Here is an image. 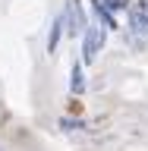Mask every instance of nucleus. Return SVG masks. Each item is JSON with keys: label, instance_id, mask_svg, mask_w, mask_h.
<instances>
[{"label": "nucleus", "instance_id": "6e6552de", "mask_svg": "<svg viewBox=\"0 0 148 151\" xmlns=\"http://www.w3.org/2000/svg\"><path fill=\"white\" fill-rule=\"evenodd\" d=\"M104 3H107V6H110L113 13H129L136 0H104Z\"/></svg>", "mask_w": 148, "mask_h": 151}, {"label": "nucleus", "instance_id": "20e7f679", "mask_svg": "<svg viewBox=\"0 0 148 151\" xmlns=\"http://www.w3.org/2000/svg\"><path fill=\"white\" fill-rule=\"evenodd\" d=\"M63 32H66V22H63V16H54V22H51V32H47V54L54 57L57 54V47H60V38H63Z\"/></svg>", "mask_w": 148, "mask_h": 151}, {"label": "nucleus", "instance_id": "0eeeda50", "mask_svg": "<svg viewBox=\"0 0 148 151\" xmlns=\"http://www.w3.org/2000/svg\"><path fill=\"white\" fill-rule=\"evenodd\" d=\"M57 126H60V129H66V132L85 129V123H82V120H73V116H60V120H57Z\"/></svg>", "mask_w": 148, "mask_h": 151}, {"label": "nucleus", "instance_id": "f03ea898", "mask_svg": "<svg viewBox=\"0 0 148 151\" xmlns=\"http://www.w3.org/2000/svg\"><path fill=\"white\" fill-rule=\"evenodd\" d=\"M104 44H107V28L92 22V25L85 28V35H82V63H95L101 57Z\"/></svg>", "mask_w": 148, "mask_h": 151}, {"label": "nucleus", "instance_id": "1a4fd4ad", "mask_svg": "<svg viewBox=\"0 0 148 151\" xmlns=\"http://www.w3.org/2000/svg\"><path fill=\"white\" fill-rule=\"evenodd\" d=\"M132 6L139 9V13H145V16H148V0H136V3H132Z\"/></svg>", "mask_w": 148, "mask_h": 151}, {"label": "nucleus", "instance_id": "7ed1b4c3", "mask_svg": "<svg viewBox=\"0 0 148 151\" xmlns=\"http://www.w3.org/2000/svg\"><path fill=\"white\" fill-rule=\"evenodd\" d=\"M88 6H92V16H95L98 25H104L107 32H120V19H117V13L104 0H88Z\"/></svg>", "mask_w": 148, "mask_h": 151}, {"label": "nucleus", "instance_id": "39448f33", "mask_svg": "<svg viewBox=\"0 0 148 151\" xmlns=\"http://www.w3.org/2000/svg\"><path fill=\"white\" fill-rule=\"evenodd\" d=\"M126 28H129V32H136V35H142V38H148V16L132 6L129 13H126Z\"/></svg>", "mask_w": 148, "mask_h": 151}, {"label": "nucleus", "instance_id": "f257e3e1", "mask_svg": "<svg viewBox=\"0 0 148 151\" xmlns=\"http://www.w3.org/2000/svg\"><path fill=\"white\" fill-rule=\"evenodd\" d=\"M60 16L66 22V35L76 38V35H85V28L92 25L88 22V13H85V3L82 0H66L63 9H60Z\"/></svg>", "mask_w": 148, "mask_h": 151}, {"label": "nucleus", "instance_id": "423d86ee", "mask_svg": "<svg viewBox=\"0 0 148 151\" xmlns=\"http://www.w3.org/2000/svg\"><path fill=\"white\" fill-rule=\"evenodd\" d=\"M69 91H73V94H82V91H85V69H82V60H76L73 69H69Z\"/></svg>", "mask_w": 148, "mask_h": 151}]
</instances>
